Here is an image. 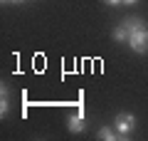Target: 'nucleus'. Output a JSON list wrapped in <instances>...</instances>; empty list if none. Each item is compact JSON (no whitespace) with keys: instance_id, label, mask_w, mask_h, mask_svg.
Wrapping results in <instances>:
<instances>
[{"instance_id":"20e7f679","label":"nucleus","mask_w":148,"mask_h":141,"mask_svg":"<svg viewBox=\"0 0 148 141\" xmlns=\"http://www.w3.org/2000/svg\"><path fill=\"white\" fill-rule=\"evenodd\" d=\"M10 111V102H8V87H0V116H5Z\"/></svg>"},{"instance_id":"6e6552de","label":"nucleus","mask_w":148,"mask_h":141,"mask_svg":"<svg viewBox=\"0 0 148 141\" xmlns=\"http://www.w3.org/2000/svg\"><path fill=\"white\" fill-rule=\"evenodd\" d=\"M0 3H3V5H5V3H20V0H0Z\"/></svg>"},{"instance_id":"0eeeda50","label":"nucleus","mask_w":148,"mask_h":141,"mask_svg":"<svg viewBox=\"0 0 148 141\" xmlns=\"http://www.w3.org/2000/svg\"><path fill=\"white\" fill-rule=\"evenodd\" d=\"M106 3H109V5H121L123 0H106Z\"/></svg>"},{"instance_id":"423d86ee","label":"nucleus","mask_w":148,"mask_h":141,"mask_svg":"<svg viewBox=\"0 0 148 141\" xmlns=\"http://www.w3.org/2000/svg\"><path fill=\"white\" fill-rule=\"evenodd\" d=\"M114 40H116V42H128V30L123 27V22L114 30Z\"/></svg>"},{"instance_id":"f03ea898","label":"nucleus","mask_w":148,"mask_h":141,"mask_svg":"<svg viewBox=\"0 0 148 141\" xmlns=\"http://www.w3.org/2000/svg\"><path fill=\"white\" fill-rule=\"evenodd\" d=\"M114 126H116L119 136H121V139H126V136L136 129V116H133V114H116Z\"/></svg>"},{"instance_id":"7ed1b4c3","label":"nucleus","mask_w":148,"mask_h":141,"mask_svg":"<svg viewBox=\"0 0 148 141\" xmlns=\"http://www.w3.org/2000/svg\"><path fill=\"white\" fill-rule=\"evenodd\" d=\"M67 124H69V131H72V134H82V131L86 129V119H84V106H82L79 111H77V114H72L67 119Z\"/></svg>"},{"instance_id":"1a4fd4ad","label":"nucleus","mask_w":148,"mask_h":141,"mask_svg":"<svg viewBox=\"0 0 148 141\" xmlns=\"http://www.w3.org/2000/svg\"><path fill=\"white\" fill-rule=\"evenodd\" d=\"M123 3H126V5H133V3H138V0H123Z\"/></svg>"},{"instance_id":"f257e3e1","label":"nucleus","mask_w":148,"mask_h":141,"mask_svg":"<svg viewBox=\"0 0 148 141\" xmlns=\"http://www.w3.org/2000/svg\"><path fill=\"white\" fill-rule=\"evenodd\" d=\"M128 47H131L136 55H146L148 52V27H141V30L131 32V37H128Z\"/></svg>"},{"instance_id":"39448f33","label":"nucleus","mask_w":148,"mask_h":141,"mask_svg":"<svg viewBox=\"0 0 148 141\" xmlns=\"http://www.w3.org/2000/svg\"><path fill=\"white\" fill-rule=\"evenodd\" d=\"M99 136L101 141H114V139H121V136H119V131H114V129H109V126H104V129H99Z\"/></svg>"}]
</instances>
